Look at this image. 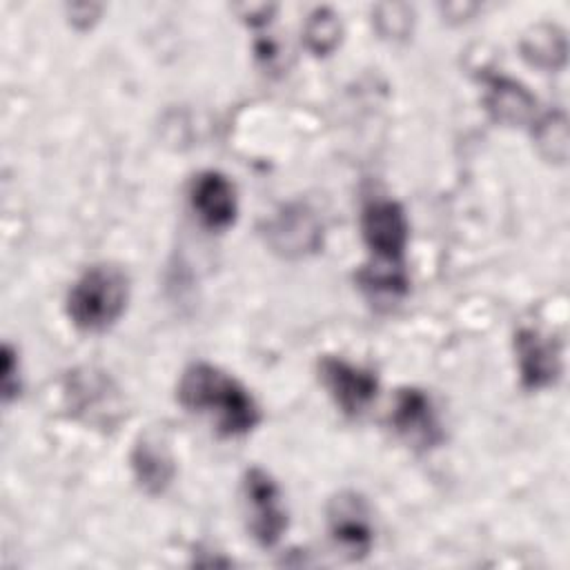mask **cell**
Instances as JSON below:
<instances>
[{
    "mask_svg": "<svg viewBox=\"0 0 570 570\" xmlns=\"http://www.w3.org/2000/svg\"><path fill=\"white\" fill-rule=\"evenodd\" d=\"M341 24L330 9H316L305 22V42L314 53H327L336 47Z\"/></svg>",
    "mask_w": 570,
    "mask_h": 570,
    "instance_id": "13",
    "label": "cell"
},
{
    "mask_svg": "<svg viewBox=\"0 0 570 570\" xmlns=\"http://www.w3.org/2000/svg\"><path fill=\"white\" fill-rule=\"evenodd\" d=\"M537 145L541 147L543 156L550 160H566L568 149V129L563 114H548L537 125Z\"/></svg>",
    "mask_w": 570,
    "mask_h": 570,
    "instance_id": "14",
    "label": "cell"
},
{
    "mask_svg": "<svg viewBox=\"0 0 570 570\" xmlns=\"http://www.w3.org/2000/svg\"><path fill=\"white\" fill-rule=\"evenodd\" d=\"M189 200L209 229H227L236 218V189L232 180L218 171H203L194 178Z\"/></svg>",
    "mask_w": 570,
    "mask_h": 570,
    "instance_id": "8",
    "label": "cell"
},
{
    "mask_svg": "<svg viewBox=\"0 0 570 570\" xmlns=\"http://www.w3.org/2000/svg\"><path fill=\"white\" fill-rule=\"evenodd\" d=\"M523 56L543 69H554L566 58V40L552 27H537L532 36L523 42Z\"/></svg>",
    "mask_w": 570,
    "mask_h": 570,
    "instance_id": "12",
    "label": "cell"
},
{
    "mask_svg": "<svg viewBox=\"0 0 570 570\" xmlns=\"http://www.w3.org/2000/svg\"><path fill=\"white\" fill-rule=\"evenodd\" d=\"M127 298V274L116 265H94L69 289L67 314L78 330L102 332L120 318Z\"/></svg>",
    "mask_w": 570,
    "mask_h": 570,
    "instance_id": "2",
    "label": "cell"
},
{
    "mask_svg": "<svg viewBox=\"0 0 570 570\" xmlns=\"http://www.w3.org/2000/svg\"><path fill=\"white\" fill-rule=\"evenodd\" d=\"M488 105H490V111L497 116V120H503L510 125H521L530 120L534 109L532 96L521 85L505 78H494L490 82Z\"/></svg>",
    "mask_w": 570,
    "mask_h": 570,
    "instance_id": "11",
    "label": "cell"
},
{
    "mask_svg": "<svg viewBox=\"0 0 570 570\" xmlns=\"http://www.w3.org/2000/svg\"><path fill=\"white\" fill-rule=\"evenodd\" d=\"M514 350L521 383L528 390H543L559 379L561 350L550 336H543L539 330H519Z\"/></svg>",
    "mask_w": 570,
    "mask_h": 570,
    "instance_id": "7",
    "label": "cell"
},
{
    "mask_svg": "<svg viewBox=\"0 0 570 570\" xmlns=\"http://www.w3.org/2000/svg\"><path fill=\"white\" fill-rule=\"evenodd\" d=\"M131 468L136 479L149 492H163L174 476V461L167 445L156 434H145L131 454Z\"/></svg>",
    "mask_w": 570,
    "mask_h": 570,
    "instance_id": "10",
    "label": "cell"
},
{
    "mask_svg": "<svg viewBox=\"0 0 570 570\" xmlns=\"http://www.w3.org/2000/svg\"><path fill=\"white\" fill-rule=\"evenodd\" d=\"M243 503L252 537L269 548L278 543L287 528V517L281 503V492L272 476L258 468H252L243 476Z\"/></svg>",
    "mask_w": 570,
    "mask_h": 570,
    "instance_id": "4",
    "label": "cell"
},
{
    "mask_svg": "<svg viewBox=\"0 0 570 570\" xmlns=\"http://www.w3.org/2000/svg\"><path fill=\"white\" fill-rule=\"evenodd\" d=\"M176 392L187 412L209 419L225 436L247 434L261 421L252 394L216 365L203 361L187 365Z\"/></svg>",
    "mask_w": 570,
    "mask_h": 570,
    "instance_id": "1",
    "label": "cell"
},
{
    "mask_svg": "<svg viewBox=\"0 0 570 570\" xmlns=\"http://www.w3.org/2000/svg\"><path fill=\"white\" fill-rule=\"evenodd\" d=\"M361 232L372 254L370 267L405 272L403 254L407 245V218L396 200H370L361 214Z\"/></svg>",
    "mask_w": 570,
    "mask_h": 570,
    "instance_id": "3",
    "label": "cell"
},
{
    "mask_svg": "<svg viewBox=\"0 0 570 570\" xmlns=\"http://www.w3.org/2000/svg\"><path fill=\"white\" fill-rule=\"evenodd\" d=\"M392 428L412 445L432 448L441 441V428L430 399L421 390H401L390 414Z\"/></svg>",
    "mask_w": 570,
    "mask_h": 570,
    "instance_id": "9",
    "label": "cell"
},
{
    "mask_svg": "<svg viewBox=\"0 0 570 570\" xmlns=\"http://www.w3.org/2000/svg\"><path fill=\"white\" fill-rule=\"evenodd\" d=\"M327 528L334 546L347 559H363L374 543L370 508L356 492H341L327 505Z\"/></svg>",
    "mask_w": 570,
    "mask_h": 570,
    "instance_id": "5",
    "label": "cell"
},
{
    "mask_svg": "<svg viewBox=\"0 0 570 570\" xmlns=\"http://www.w3.org/2000/svg\"><path fill=\"white\" fill-rule=\"evenodd\" d=\"M318 370L323 385L345 414L356 416L374 401L379 381L370 370H363L336 356H325L318 363Z\"/></svg>",
    "mask_w": 570,
    "mask_h": 570,
    "instance_id": "6",
    "label": "cell"
}]
</instances>
